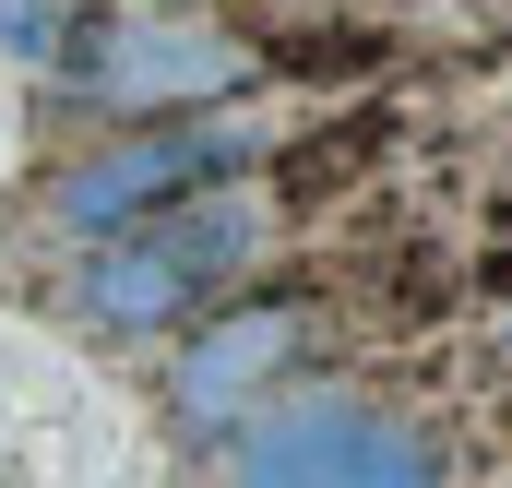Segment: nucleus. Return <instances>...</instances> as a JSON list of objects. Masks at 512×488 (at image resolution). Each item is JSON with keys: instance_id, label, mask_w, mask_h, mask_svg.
I'll return each mask as SVG.
<instances>
[{"instance_id": "nucleus-1", "label": "nucleus", "mask_w": 512, "mask_h": 488, "mask_svg": "<svg viewBox=\"0 0 512 488\" xmlns=\"http://www.w3.org/2000/svg\"><path fill=\"white\" fill-rule=\"evenodd\" d=\"M251 239H262V215L227 179L191 191V203H167V215H143V227H108L84 250V274H72V322H96V334H167L179 310H203L251 262Z\"/></svg>"}, {"instance_id": "nucleus-2", "label": "nucleus", "mask_w": 512, "mask_h": 488, "mask_svg": "<svg viewBox=\"0 0 512 488\" xmlns=\"http://www.w3.org/2000/svg\"><path fill=\"white\" fill-rule=\"evenodd\" d=\"M227 488H441V453L417 417L358 405V393H274L239 429Z\"/></svg>"}, {"instance_id": "nucleus-3", "label": "nucleus", "mask_w": 512, "mask_h": 488, "mask_svg": "<svg viewBox=\"0 0 512 488\" xmlns=\"http://www.w3.org/2000/svg\"><path fill=\"white\" fill-rule=\"evenodd\" d=\"M72 96L108 108V120H179L203 96H239L251 84V48L227 24H191V12H108L96 36L60 48Z\"/></svg>"}, {"instance_id": "nucleus-4", "label": "nucleus", "mask_w": 512, "mask_h": 488, "mask_svg": "<svg viewBox=\"0 0 512 488\" xmlns=\"http://www.w3.org/2000/svg\"><path fill=\"white\" fill-rule=\"evenodd\" d=\"M227 167H239V131H203V120H131V131H108L96 155H72V167L48 179V215H60L72 239H108V227H143V215H167V203L215 191Z\"/></svg>"}, {"instance_id": "nucleus-5", "label": "nucleus", "mask_w": 512, "mask_h": 488, "mask_svg": "<svg viewBox=\"0 0 512 488\" xmlns=\"http://www.w3.org/2000/svg\"><path fill=\"white\" fill-rule=\"evenodd\" d=\"M298 369H310V310L298 298H227L179 346V369H167V417L191 441H227V429H251L274 393H298Z\"/></svg>"}, {"instance_id": "nucleus-6", "label": "nucleus", "mask_w": 512, "mask_h": 488, "mask_svg": "<svg viewBox=\"0 0 512 488\" xmlns=\"http://www.w3.org/2000/svg\"><path fill=\"white\" fill-rule=\"evenodd\" d=\"M382 143H393L382 120H346V131H322L310 155H286V191H334V179H358V167H370Z\"/></svg>"}, {"instance_id": "nucleus-7", "label": "nucleus", "mask_w": 512, "mask_h": 488, "mask_svg": "<svg viewBox=\"0 0 512 488\" xmlns=\"http://www.w3.org/2000/svg\"><path fill=\"white\" fill-rule=\"evenodd\" d=\"M0 48H24V60H60V12H48V0H0Z\"/></svg>"}]
</instances>
